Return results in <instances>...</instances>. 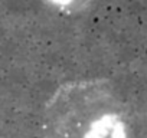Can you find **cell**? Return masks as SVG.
Returning a JSON list of instances; mask_svg holds the SVG:
<instances>
[{"instance_id": "obj_1", "label": "cell", "mask_w": 147, "mask_h": 138, "mask_svg": "<svg viewBox=\"0 0 147 138\" xmlns=\"http://www.w3.org/2000/svg\"><path fill=\"white\" fill-rule=\"evenodd\" d=\"M48 3H51L53 7L63 10V12H77L87 5L91 3V0H46Z\"/></svg>"}]
</instances>
